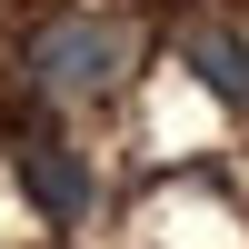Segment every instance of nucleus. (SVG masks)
Listing matches in <instances>:
<instances>
[{"label":"nucleus","mask_w":249,"mask_h":249,"mask_svg":"<svg viewBox=\"0 0 249 249\" xmlns=\"http://www.w3.org/2000/svg\"><path fill=\"white\" fill-rule=\"evenodd\" d=\"M120 70H130V30L100 20V10H60V20L30 30V80H40V100H110Z\"/></svg>","instance_id":"f257e3e1"},{"label":"nucleus","mask_w":249,"mask_h":249,"mask_svg":"<svg viewBox=\"0 0 249 249\" xmlns=\"http://www.w3.org/2000/svg\"><path fill=\"white\" fill-rule=\"evenodd\" d=\"M20 190H30V210L50 230H80L90 219V160L70 140H20Z\"/></svg>","instance_id":"f03ea898"},{"label":"nucleus","mask_w":249,"mask_h":249,"mask_svg":"<svg viewBox=\"0 0 249 249\" xmlns=\"http://www.w3.org/2000/svg\"><path fill=\"white\" fill-rule=\"evenodd\" d=\"M179 60H190V80L210 100H230V110H249V40L230 30V20H199L190 40H179Z\"/></svg>","instance_id":"7ed1b4c3"}]
</instances>
